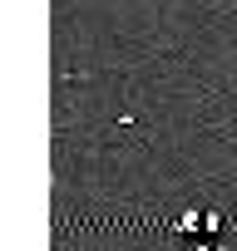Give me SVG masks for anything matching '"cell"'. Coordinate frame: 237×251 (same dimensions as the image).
<instances>
[{
	"label": "cell",
	"instance_id": "cell-1",
	"mask_svg": "<svg viewBox=\"0 0 237 251\" xmlns=\"http://www.w3.org/2000/svg\"><path fill=\"white\" fill-rule=\"evenodd\" d=\"M198 251H222V246H198Z\"/></svg>",
	"mask_w": 237,
	"mask_h": 251
}]
</instances>
